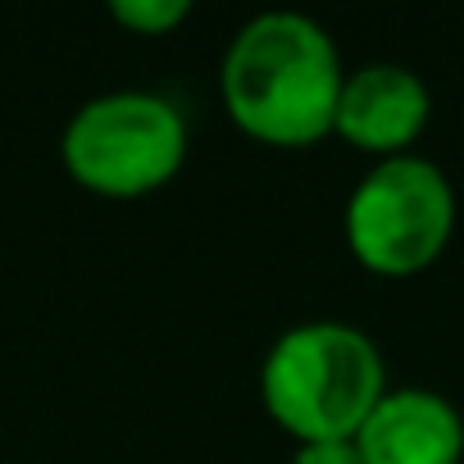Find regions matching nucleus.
<instances>
[{
  "instance_id": "obj_1",
  "label": "nucleus",
  "mask_w": 464,
  "mask_h": 464,
  "mask_svg": "<svg viewBox=\"0 0 464 464\" xmlns=\"http://www.w3.org/2000/svg\"><path fill=\"white\" fill-rule=\"evenodd\" d=\"M346 64L333 33L301 10H265L232 33L218 96L232 128L260 146L305 150L333 137Z\"/></svg>"
},
{
  "instance_id": "obj_2",
  "label": "nucleus",
  "mask_w": 464,
  "mask_h": 464,
  "mask_svg": "<svg viewBox=\"0 0 464 464\" xmlns=\"http://www.w3.org/2000/svg\"><path fill=\"white\" fill-rule=\"evenodd\" d=\"M387 387L378 342L346 319L287 328L260 364V401L296 446L351 441Z\"/></svg>"
},
{
  "instance_id": "obj_3",
  "label": "nucleus",
  "mask_w": 464,
  "mask_h": 464,
  "mask_svg": "<svg viewBox=\"0 0 464 464\" xmlns=\"http://www.w3.org/2000/svg\"><path fill=\"white\" fill-rule=\"evenodd\" d=\"M187 114L160 92H101L73 110L60 137L69 178L105 200L164 191L187 164Z\"/></svg>"
},
{
  "instance_id": "obj_4",
  "label": "nucleus",
  "mask_w": 464,
  "mask_h": 464,
  "mask_svg": "<svg viewBox=\"0 0 464 464\" xmlns=\"http://www.w3.org/2000/svg\"><path fill=\"white\" fill-rule=\"evenodd\" d=\"M455 214L459 200L441 164L419 150L378 160L346 196V251L378 278H414L446 256Z\"/></svg>"
},
{
  "instance_id": "obj_5",
  "label": "nucleus",
  "mask_w": 464,
  "mask_h": 464,
  "mask_svg": "<svg viewBox=\"0 0 464 464\" xmlns=\"http://www.w3.org/2000/svg\"><path fill=\"white\" fill-rule=\"evenodd\" d=\"M432 119V92L428 82L392 60H373L360 69H346L333 137H342L351 150L378 160L414 155L419 137Z\"/></svg>"
},
{
  "instance_id": "obj_6",
  "label": "nucleus",
  "mask_w": 464,
  "mask_h": 464,
  "mask_svg": "<svg viewBox=\"0 0 464 464\" xmlns=\"http://www.w3.org/2000/svg\"><path fill=\"white\" fill-rule=\"evenodd\" d=\"M364 464H459L464 414L432 387H387L355 432Z\"/></svg>"
},
{
  "instance_id": "obj_7",
  "label": "nucleus",
  "mask_w": 464,
  "mask_h": 464,
  "mask_svg": "<svg viewBox=\"0 0 464 464\" xmlns=\"http://www.w3.org/2000/svg\"><path fill=\"white\" fill-rule=\"evenodd\" d=\"M110 19L137 37H169L191 19V0H110Z\"/></svg>"
},
{
  "instance_id": "obj_8",
  "label": "nucleus",
  "mask_w": 464,
  "mask_h": 464,
  "mask_svg": "<svg viewBox=\"0 0 464 464\" xmlns=\"http://www.w3.org/2000/svg\"><path fill=\"white\" fill-rule=\"evenodd\" d=\"M292 464H364L355 437L351 441H314V446H296Z\"/></svg>"
}]
</instances>
